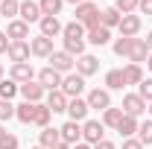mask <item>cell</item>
<instances>
[{
  "label": "cell",
  "instance_id": "cell-51",
  "mask_svg": "<svg viewBox=\"0 0 152 149\" xmlns=\"http://www.w3.org/2000/svg\"><path fill=\"white\" fill-rule=\"evenodd\" d=\"M32 149H44V146H32Z\"/></svg>",
  "mask_w": 152,
  "mask_h": 149
},
{
  "label": "cell",
  "instance_id": "cell-43",
  "mask_svg": "<svg viewBox=\"0 0 152 149\" xmlns=\"http://www.w3.org/2000/svg\"><path fill=\"white\" fill-rule=\"evenodd\" d=\"M70 149H91V143H85V140H82V143H76V146H70Z\"/></svg>",
  "mask_w": 152,
  "mask_h": 149
},
{
  "label": "cell",
  "instance_id": "cell-52",
  "mask_svg": "<svg viewBox=\"0 0 152 149\" xmlns=\"http://www.w3.org/2000/svg\"><path fill=\"white\" fill-rule=\"evenodd\" d=\"M91 3H94V0H91Z\"/></svg>",
  "mask_w": 152,
  "mask_h": 149
},
{
  "label": "cell",
  "instance_id": "cell-2",
  "mask_svg": "<svg viewBox=\"0 0 152 149\" xmlns=\"http://www.w3.org/2000/svg\"><path fill=\"white\" fill-rule=\"evenodd\" d=\"M102 134H105V126H102L99 120H85V126H82V140H85V143L96 146L99 140H105Z\"/></svg>",
  "mask_w": 152,
  "mask_h": 149
},
{
  "label": "cell",
  "instance_id": "cell-25",
  "mask_svg": "<svg viewBox=\"0 0 152 149\" xmlns=\"http://www.w3.org/2000/svg\"><path fill=\"white\" fill-rule=\"evenodd\" d=\"M108 38H111V29H105V26H96V29H88V41H91V44H96V47L108 44Z\"/></svg>",
  "mask_w": 152,
  "mask_h": 149
},
{
  "label": "cell",
  "instance_id": "cell-27",
  "mask_svg": "<svg viewBox=\"0 0 152 149\" xmlns=\"http://www.w3.org/2000/svg\"><path fill=\"white\" fill-rule=\"evenodd\" d=\"M120 120H123V108H105V111H102V126L117 129V126H120Z\"/></svg>",
  "mask_w": 152,
  "mask_h": 149
},
{
  "label": "cell",
  "instance_id": "cell-32",
  "mask_svg": "<svg viewBox=\"0 0 152 149\" xmlns=\"http://www.w3.org/2000/svg\"><path fill=\"white\" fill-rule=\"evenodd\" d=\"M137 3H140V0H114V9H117L120 15H134Z\"/></svg>",
  "mask_w": 152,
  "mask_h": 149
},
{
  "label": "cell",
  "instance_id": "cell-19",
  "mask_svg": "<svg viewBox=\"0 0 152 149\" xmlns=\"http://www.w3.org/2000/svg\"><path fill=\"white\" fill-rule=\"evenodd\" d=\"M32 76H35V70H32V64H29V61L12 64V79H15L18 85H23V82H32Z\"/></svg>",
  "mask_w": 152,
  "mask_h": 149
},
{
  "label": "cell",
  "instance_id": "cell-37",
  "mask_svg": "<svg viewBox=\"0 0 152 149\" xmlns=\"http://www.w3.org/2000/svg\"><path fill=\"white\" fill-rule=\"evenodd\" d=\"M15 117V105L9 99H0V120H12Z\"/></svg>",
  "mask_w": 152,
  "mask_h": 149
},
{
  "label": "cell",
  "instance_id": "cell-15",
  "mask_svg": "<svg viewBox=\"0 0 152 149\" xmlns=\"http://www.w3.org/2000/svg\"><path fill=\"white\" fill-rule=\"evenodd\" d=\"M88 111H91V108H88V99H79V96H76V99L67 102V114H70L73 123H82V120L88 117Z\"/></svg>",
  "mask_w": 152,
  "mask_h": 149
},
{
  "label": "cell",
  "instance_id": "cell-5",
  "mask_svg": "<svg viewBox=\"0 0 152 149\" xmlns=\"http://www.w3.org/2000/svg\"><path fill=\"white\" fill-rule=\"evenodd\" d=\"M58 134H61V143H67V146L82 143V126H79V123H73V120H67V123L58 129Z\"/></svg>",
  "mask_w": 152,
  "mask_h": 149
},
{
  "label": "cell",
  "instance_id": "cell-17",
  "mask_svg": "<svg viewBox=\"0 0 152 149\" xmlns=\"http://www.w3.org/2000/svg\"><path fill=\"white\" fill-rule=\"evenodd\" d=\"M6 35H9V41H26V38H29V23H23V20H9Z\"/></svg>",
  "mask_w": 152,
  "mask_h": 149
},
{
  "label": "cell",
  "instance_id": "cell-11",
  "mask_svg": "<svg viewBox=\"0 0 152 149\" xmlns=\"http://www.w3.org/2000/svg\"><path fill=\"white\" fill-rule=\"evenodd\" d=\"M88 108H99V111H105V108H111V96L105 88H94V91L88 93Z\"/></svg>",
  "mask_w": 152,
  "mask_h": 149
},
{
  "label": "cell",
  "instance_id": "cell-30",
  "mask_svg": "<svg viewBox=\"0 0 152 149\" xmlns=\"http://www.w3.org/2000/svg\"><path fill=\"white\" fill-rule=\"evenodd\" d=\"M50 108H47V105H41V102H38L35 105V117H32V123H35V126H41V129H47V126H50Z\"/></svg>",
  "mask_w": 152,
  "mask_h": 149
},
{
  "label": "cell",
  "instance_id": "cell-4",
  "mask_svg": "<svg viewBox=\"0 0 152 149\" xmlns=\"http://www.w3.org/2000/svg\"><path fill=\"white\" fill-rule=\"evenodd\" d=\"M61 79H64V76L58 73V70H53V67H41L35 82L44 88V91H56V88H61Z\"/></svg>",
  "mask_w": 152,
  "mask_h": 149
},
{
  "label": "cell",
  "instance_id": "cell-12",
  "mask_svg": "<svg viewBox=\"0 0 152 149\" xmlns=\"http://www.w3.org/2000/svg\"><path fill=\"white\" fill-rule=\"evenodd\" d=\"M29 53H32V50H29V41H12L6 56L12 58V64H20V61H26V58H29Z\"/></svg>",
  "mask_w": 152,
  "mask_h": 149
},
{
  "label": "cell",
  "instance_id": "cell-50",
  "mask_svg": "<svg viewBox=\"0 0 152 149\" xmlns=\"http://www.w3.org/2000/svg\"><path fill=\"white\" fill-rule=\"evenodd\" d=\"M0 79H3V64H0Z\"/></svg>",
  "mask_w": 152,
  "mask_h": 149
},
{
  "label": "cell",
  "instance_id": "cell-26",
  "mask_svg": "<svg viewBox=\"0 0 152 149\" xmlns=\"http://www.w3.org/2000/svg\"><path fill=\"white\" fill-rule=\"evenodd\" d=\"M105 85H108V91H123V88H126L123 70H108V73H105Z\"/></svg>",
  "mask_w": 152,
  "mask_h": 149
},
{
  "label": "cell",
  "instance_id": "cell-21",
  "mask_svg": "<svg viewBox=\"0 0 152 149\" xmlns=\"http://www.w3.org/2000/svg\"><path fill=\"white\" fill-rule=\"evenodd\" d=\"M35 105L38 102H20V105H15V117H18L20 123H32V117H35Z\"/></svg>",
  "mask_w": 152,
  "mask_h": 149
},
{
  "label": "cell",
  "instance_id": "cell-45",
  "mask_svg": "<svg viewBox=\"0 0 152 149\" xmlns=\"http://www.w3.org/2000/svg\"><path fill=\"white\" fill-rule=\"evenodd\" d=\"M146 47H149V53H152V32L146 35Z\"/></svg>",
  "mask_w": 152,
  "mask_h": 149
},
{
  "label": "cell",
  "instance_id": "cell-46",
  "mask_svg": "<svg viewBox=\"0 0 152 149\" xmlns=\"http://www.w3.org/2000/svg\"><path fill=\"white\" fill-rule=\"evenodd\" d=\"M6 134H9V131L3 129V126H0V140H3V137H6Z\"/></svg>",
  "mask_w": 152,
  "mask_h": 149
},
{
  "label": "cell",
  "instance_id": "cell-1",
  "mask_svg": "<svg viewBox=\"0 0 152 149\" xmlns=\"http://www.w3.org/2000/svg\"><path fill=\"white\" fill-rule=\"evenodd\" d=\"M61 35H64V53H70L73 58L85 56V26H82L79 20H73V23H64Z\"/></svg>",
  "mask_w": 152,
  "mask_h": 149
},
{
  "label": "cell",
  "instance_id": "cell-39",
  "mask_svg": "<svg viewBox=\"0 0 152 149\" xmlns=\"http://www.w3.org/2000/svg\"><path fill=\"white\" fill-rule=\"evenodd\" d=\"M123 149H143V143H140L137 137H126V140H123Z\"/></svg>",
  "mask_w": 152,
  "mask_h": 149
},
{
  "label": "cell",
  "instance_id": "cell-40",
  "mask_svg": "<svg viewBox=\"0 0 152 149\" xmlns=\"http://www.w3.org/2000/svg\"><path fill=\"white\" fill-rule=\"evenodd\" d=\"M9 44H12L9 35H6V32H0V53H9Z\"/></svg>",
  "mask_w": 152,
  "mask_h": 149
},
{
  "label": "cell",
  "instance_id": "cell-34",
  "mask_svg": "<svg viewBox=\"0 0 152 149\" xmlns=\"http://www.w3.org/2000/svg\"><path fill=\"white\" fill-rule=\"evenodd\" d=\"M132 41H134V38H123V35H120L117 41H114V53H117V56H126V58H129V50H132Z\"/></svg>",
  "mask_w": 152,
  "mask_h": 149
},
{
  "label": "cell",
  "instance_id": "cell-10",
  "mask_svg": "<svg viewBox=\"0 0 152 149\" xmlns=\"http://www.w3.org/2000/svg\"><path fill=\"white\" fill-rule=\"evenodd\" d=\"M117 29H120L123 38H134L137 32H140V15H123Z\"/></svg>",
  "mask_w": 152,
  "mask_h": 149
},
{
  "label": "cell",
  "instance_id": "cell-20",
  "mask_svg": "<svg viewBox=\"0 0 152 149\" xmlns=\"http://www.w3.org/2000/svg\"><path fill=\"white\" fill-rule=\"evenodd\" d=\"M38 23H41V35H47V38H56L58 32L64 29V26L58 23V18H53V15H44Z\"/></svg>",
  "mask_w": 152,
  "mask_h": 149
},
{
  "label": "cell",
  "instance_id": "cell-13",
  "mask_svg": "<svg viewBox=\"0 0 152 149\" xmlns=\"http://www.w3.org/2000/svg\"><path fill=\"white\" fill-rule=\"evenodd\" d=\"M96 70H99V58L96 56H88V53H85V56L76 58V73L79 76H94Z\"/></svg>",
  "mask_w": 152,
  "mask_h": 149
},
{
  "label": "cell",
  "instance_id": "cell-22",
  "mask_svg": "<svg viewBox=\"0 0 152 149\" xmlns=\"http://www.w3.org/2000/svg\"><path fill=\"white\" fill-rule=\"evenodd\" d=\"M120 18H123V15H120L114 6H108V9H102V12H99V23H102L105 29H111V26H120Z\"/></svg>",
  "mask_w": 152,
  "mask_h": 149
},
{
  "label": "cell",
  "instance_id": "cell-47",
  "mask_svg": "<svg viewBox=\"0 0 152 149\" xmlns=\"http://www.w3.org/2000/svg\"><path fill=\"white\" fill-rule=\"evenodd\" d=\"M67 3H73V6H79V3H85V0H67Z\"/></svg>",
  "mask_w": 152,
  "mask_h": 149
},
{
  "label": "cell",
  "instance_id": "cell-38",
  "mask_svg": "<svg viewBox=\"0 0 152 149\" xmlns=\"http://www.w3.org/2000/svg\"><path fill=\"white\" fill-rule=\"evenodd\" d=\"M0 149H18V137H15V134H6V137L0 140Z\"/></svg>",
  "mask_w": 152,
  "mask_h": 149
},
{
  "label": "cell",
  "instance_id": "cell-28",
  "mask_svg": "<svg viewBox=\"0 0 152 149\" xmlns=\"http://www.w3.org/2000/svg\"><path fill=\"white\" fill-rule=\"evenodd\" d=\"M58 140H61L58 129H50V126H47V129H41V146H44V149H53Z\"/></svg>",
  "mask_w": 152,
  "mask_h": 149
},
{
  "label": "cell",
  "instance_id": "cell-23",
  "mask_svg": "<svg viewBox=\"0 0 152 149\" xmlns=\"http://www.w3.org/2000/svg\"><path fill=\"white\" fill-rule=\"evenodd\" d=\"M137 129H140L137 117H129V114H123V120H120V126H117V131H120L123 137H132V134H134Z\"/></svg>",
  "mask_w": 152,
  "mask_h": 149
},
{
  "label": "cell",
  "instance_id": "cell-49",
  "mask_svg": "<svg viewBox=\"0 0 152 149\" xmlns=\"http://www.w3.org/2000/svg\"><path fill=\"white\" fill-rule=\"evenodd\" d=\"M146 111H149V114H152V102H149V105H146Z\"/></svg>",
  "mask_w": 152,
  "mask_h": 149
},
{
  "label": "cell",
  "instance_id": "cell-14",
  "mask_svg": "<svg viewBox=\"0 0 152 149\" xmlns=\"http://www.w3.org/2000/svg\"><path fill=\"white\" fill-rule=\"evenodd\" d=\"M67 102H70V99L61 93V88H56V91H47V102H44V105L56 114V111H67Z\"/></svg>",
  "mask_w": 152,
  "mask_h": 149
},
{
  "label": "cell",
  "instance_id": "cell-29",
  "mask_svg": "<svg viewBox=\"0 0 152 149\" xmlns=\"http://www.w3.org/2000/svg\"><path fill=\"white\" fill-rule=\"evenodd\" d=\"M18 82H15V79H0V99H9V102H12V96H15V93H18Z\"/></svg>",
  "mask_w": 152,
  "mask_h": 149
},
{
  "label": "cell",
  "instance_id": "cell-16",
  "mask_svg": "<svg viewBox=\"0 0 152 149\" xmlns=\"http://www.w3.org/2000/svg\"><path fill=\"white\" fill-rule=\"evenodd\" d=\"M18 93L23 96V99H26V102H41V96H44L47 91H44L38 82H23V85L18 88Z\"/></svg>",
  "mask_w": 152,
  "mask_h": 149
},
{
  "label": "cell",
  "instance_id": "cell-36",
  "mask_svg": "<svg viewBox=\"0 0 152 149\" xmlns=\"http://www.w3.org/2000/svg\"><path fill=\"white\" fill-rule=\"evenodd\" d=\"M137 96H140L143 102H152V79H143V82L137 85Z\"/></svg>",
  "mask_w": 152,
  "mask_h": 149
},
{
  "label": "cell",
  "instance_id": "cell-7",
  "mask_svg": "<svg viewBox=\"0 0 152 149\" xmlns=\"http://www.w3.org/2000/svg\"><path fill=\"white\" fill-rule=\"evenodd\" d=\"M18 15L23 23H35V20H41L44 15H41V6H38L35 0H23L20 3V9H18Z\"/></svg>",
  "mask_w": 152,
  "mask_h": 149
},
{
  "label": "cell",
  "instance_id": "cell-6",
  "mask_svg": "<svg viewBox=\"0 0 152 149\" xmlns=\"http://www.w3.org/2000/svg\"><path fill=\"white\" fill-rule=\"evenodd\" d=\"M29 50H32V56H41V58H50L56 50H53V38H47V35H38L29 41Z\"/></svg>",
  "mask_w": 152,
  "mask_h": 149
},
{
  "label": "cell",
  "instance_id": "cell-42",
  "mask_svg": "<svg viewBox=\"0 0 152 149\" xmlns=\"http://www.w3.org/2000/svg\"><path fill=\"white\" fill-rule=\"evenodd\" d=\"M91 149H114V143H111V140H99V143L91 146Z\"/></svg>",
  "mask_w": 152,
  "mask_h": 149
},
{
  "label": "cell",
  "instance_id": "cell-35",
  "mask_svg": "<svg viewBox=\"0 0 152 149\" xmlns=\"http://www.w3.org/2000/svg\"><path fill=\"white\" fill-rule=\"evenodd\" d=\"M137 140L143 143V146H152V120H146V123H140V129H137Z\"/></svg>",
  "mask_w": 152,
  "mask_h": 149
},
{
  "label": "cell",
  "instance_id": "cell-24",
  "mask_svg": "<svg viewBox=\"0 0 152 149\" xmlns=\"http://www.w3.org/2000/svg\"><path fill=\"white\" fill-rule=\"evenodd\" d=\"M123 79H126V85H140V82H143L140 64H126V67H123Z\"/></svg>",
  "mask_w": 152,
  "mask_h": 149
},
{
  "label": "cell",
  "instance_id": "cell-9",
  "mask_svg": "<svg viewBox=\"0 0 152 149\" xmlns=\"http://www.w3.org/2000/svg\"><path fill=\"white\" fill-rule=\"evenodd\" d=\"M73 64H76V58L70 56V53H64V50H56V53L50 56V67H53V70H58V73H67Z\"/></svg>",
  "mask_w": 152,
  "mask_h": 149
},
{
  "label": "cell",
  "instance_id": "cell-8",
  "mask_svg": "<svg viewBox=\"0 0 152 149\" xmlns=\"http://www.w3.org/2000/svg\"><path fill=\"white\" fill-rule=\"evenodd\" d=\"M143 111H146V102H143L137 93H126V96H123V114H129V117H140Z\"/></svg>",
  "mask_w": 152,
  "mask_h": 149
},
{
  "label": "cell",
  "instance_id": "cell-18",
  "mask_svg": "<svg viewBox=\"0 0 152 149\" xmlns=\"http://www.w3.org/2000/svg\"><path fill=\"white\" fill-rule=\"evenodd\" d=\"M149 58V47H146V41L143 38H134L132 41V50H129V61L132 64H140V61H146Z\"/></svg>",
  "mask_w": 152,
  "mask_h": 149
},
{
  "label": "cell",
  "instance_id": "cell-31",
  "mask_svg": "<svg viewBox=\"0 0 152 149\" xmlns=\"http://www.w3.org/2000/svg\"><path fill=\"white\" fill-rule=\"evenodd\" d=\"M38 6H41V15H53L56 18L61 12V6H64V0H38Z\"/></svg>",
  "mask_w": 152,
  "mask_h": 149
},
{
  "label": "cell",
  "instance_id": "cell-41",
  "mask_svg": "<svg viewBox=\"0 0 152 149\" xmlns=\"http://www.w3.org/2000/svg\"><path fill=\"white\" fill-rule=\"evenodd\" d=\"M137 9H140L143 15H152V0H140V3H137Z\"/></svg>",
  "mask_w": 152,
  "mask_h": 149
},
{
  "label": "cell",
  "instance_id": "cell-33",
  "mask_svg": "<svg viewBox=\"0 0 152 149\" xmlns=\"http://www.w3.org/2000/svg\"><path fill=\"white\" fill-rule=\"evenodd\" d=\"M18 9H20L18 0H0V15H6V18H15V15H18Z\"/></svg>",
  "mask_w": 152,
  "mask_h": 149
},
{
  "label": "cell",
  "instance_id": "cell-44",
  "mask_svg": "<svg viewBox=\"0 0 152 149\" xmlns=\"http://www.w3.org/2000/svg\"><path fill=\"white\" fill-rule=\"evenodd\" d=\"M53 149H70V146H67V143H61V140H58V143H56V146H53Z\"/></svg>",
  "mask_w": 152,
  "mask_h": 149
},
{
  "label": "cell",
  "instance_id": "cell-48",
  "mask_svg": "<svg viewBox=\"0 0 152 149\" xmlns=\"http://www.w3.org/2000/svg\"><path fill=\"white\" fill-rule=\"evenodd\" d=\"M146 64H149V70H152V53H149V58H146Z\"/></svg>",
  "mask_w": 152,
  "mask_h": 149
},
{
  "label": "cell",
  "instance_id": "cell-3",
  "mask_svg": "<svg viewBox=\"0 0 152 149\" xmlns=\"http://www.w3.org/2000/svg\"><path fill=\"white\" fill-rule=\"evenodd\" d=\"M82 91H85V76L70 73V76H64V79H61V93H64L67 99H76Z\"/></svg>",
  "mask_w": 152,
  "mask_h": 149
}]
</instances>
